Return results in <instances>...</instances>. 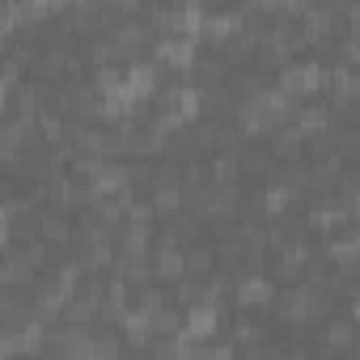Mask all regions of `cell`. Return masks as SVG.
Segmentation results:
<instances>
[{"mask_svg":"<svg viewBox=\"0 0 360 360\" xmlns=\"http://www.w3.org/2000/svg\"><path fill=\"white\" fill-rule=\"evenodd\" d=\"M259 339H263V326H259L255 318H238V322H233V343L246 347V343H259Z\"/></svg>","mask_w":360,"mask_h":360,"instance_id":"obj_22","label":"cell"},{"mask_svg":"<svg viewBox=\"0 0 360 360\" xmlns=\"http://www.w3.org/2000/svg\"><path fill=\"white\" fill-rule=\"evenodd\" d=\"M153 276L157 280H183L187 276V267H183V246H153Z\"/></svg>","mask_w":360,"mask_h":360,"instance_id":"obj_8","label":"cell"},{"mask_svg":"<svg viewBox=\"0 0 360 360\" xmlns=\"http://www.w3.org/2000/svg\"><path fill=\"white\" fill-rule=\"evenodd\" d=\"M259 30H263V26H259ZM259 30L242 22V30L225 43V68H229V64H242V60H250V56H259Z\"/></svg>","mask_w":360,"mask_h":360,"instance_id":"obj_11","label":"cell"},{"mask_svg":"<svg viewBox=\"0 0 360 360\" xmlns=\"http://www.w3.org/2000/svg\"><path fill=\"white\" fill-rule=\"evenodd\" d=\"M301 144H305V136L288 123V127H276V144H271V153H276V157H297Z\"/></svg>","mask_w":360,"mask_h":360,"instance_id":"obj_20","label":"cell"},{"mask_svg":"<svg viewBox=\"0 0 360 360\" xmlns=\"http://www.w3.org/2000/svg\"><path fill=\"white\" fill-rule=\"evenodd\" d=\"M238 178H242L238 153H217L208 161V187H238Z\"/></svg>","mask_w":360,"mask_h":360,"instance_id":"obj_15","label":"cell"},{"mask_svg":"<svg viewBox=\"0 0 360 360\" xmlns=\"http://www.w3.org/2000/svg\"><path fill=\"white\" fill-rule=\"evenodd\" d=\"M242 30V18H238V9H204V22H200V34H208V43L212 47H221L225 51V43L233 39Z\"/></svg>","mask_w":360,"mask_h":360,"instance_id":"obj_5","label":"cell"},{"mask_svg":"<svg viewBox=\"0 0 360 360\" xmlns=\"http://www.w3.org/2000/svg\"><path fill=\"white\" fill-rule=\"evenodd\" d=\"M280 94H288L292 102L297 98H309L318 89H326V68L318 60H301V64H284L280 68V81H276Z\"/></svg>","mask_w":360,"mask_h":360,"instance_id":"obj_1","label":"cell"},{"mask_svg":"<svg viewBox=\"0 0 360 360\" xmlns=\"http://www.w3.org/2000/svg\"><path fill=\"white\" fill-rule=\"evenodd\" d=\"M187 360H233V343H195Z\"/></svg>","mask_w":360,"mask_h":360,"instance_id":"obj_21","label":"cell"},{"mask_svg":"<svg viewBox=\"0 0 360 360\" xmlns=\"http://www.w3.org/2000/svg\"><path fill=\"white\" fill-rule=\"evenodd\" d=\"M292 204H297V195H292L288 187H280V183L263 187V195H259V212H263V217H284Z\"/></svg>","mask_w":360,"mask_h":360,"instance_id":"obj_18","label":"cell"},{"mask_svg":"<svg viewBox=\"0 0 360 360\" xmlns=\"http://www.w3.org/2000/svg\"><path fill=\"white\" fill-rule=\"evenodd\" d=\"M5 102H9V85L0 81V110H5Z\"/></svg>","mask_w":360,"mask_h":360,"instance_id":"obj_24","label":"cell"},{"mask_svg":"<svg viewBox=\"0 0 360 360\" xmlns=\"http://www.w3.org/2000/svg\"><path fill=\"white\" fill-rule=\"evenodd\" d=\"M85 60H89L94 68H123V51L115 47L110 34H94V39L85 43Z\"/></svg>","mask_w":360,"mask_h":360,"instance_id":"obj_12","label":"cell"},{"mask_svg":"<svg viewBox=\"0 0 360 360\" xmlns=\"http://www.w3.org/2000/svg\"><path fill=\"white\" fill-rule=\"evenodd\" d=\"M352 339H356L352 314L347 318H326V326H322V347L326 352H352Z\"/></svg>","mask_w":360,"mask_h":360,"instance_id":"obj_14","label":"cell"},{"mask_svg":"<svg viewBox=\"0 0 360 360\" xmlns=\"http://www.w3.org/2000/svg\"><path fill=\"white\" fill-rule=\"evenodd\" d=\"M217 326H221V309H212V305H195V309H183V335H191L195 343H200V339H208Z\"/></svg>","mask_w":360,"mask_h":360,"instance_id":"obj_9","label":"cell"},{"mask_svg":"<svg viewBox=\"0 0 360 360\" xmlns=\"http://www.w3.org/2000/svg\"><path fill=\"white\" fill-rule=\"evenodd\" d=\"M347 221H352V212L339 208L335 200H318V204L309 208V229H318V233H335V229L347 225Z\"/></svg>","mask_w":360,"mask_h":360,"instance_id":"obj_10","label":"cell"},{"mask_svg":"<svg viewBox=\"0 0 360 360\" xmlns=\"http://www.w3.org/2000/svg\"><path fill=\"white\" fill-rule=\"evenodd\" d=\"M106 34L115 39V47H119L123 56H131V51H140V47H148V43H153V30H148L140 18H131V22H119V26H110Z\"/></svg>","mask_w":360,"mask_h":360,"instance_id":"obj_6","label":"cell"},{"mask_svg":"<svg viewBox=\"0 0 360 360\" xmlns=\"http://www.w3.org/2000/svg\"><path fill=\"white\" fill-rule=\"evenodd\" d=\"M26 284H34V271H30V263L22 259V255H5L0 259V288H26Z\"/></svg>","mask_w":360,"mask_h":360,"instance_id":"obj_16","label":"cell"},{"mask_svg":"<svg viewBox=\"0 0 360 360\" xmlns=\"http://www.w3.org/2000/svg\"><path fill=\"white\" fill-rule=\"evenodd\" d=\"M148 335H153V339H174V335H183V309L161 305V309L148 318Z\"/></svg>","mask_w":360,"mask_h":360,"instance_id":"obj_17","label":"cell"},{"mask_svg":"<svg viewBox=\"0 0 360 360\" xmlns=\"http://www.w3.org/2000/svg\"><path fill=\"white\" fill-rule=\"evenodd\" d=\"M276 250H280V255H276V271H280L284 280H301V271L314 267V246H309L305 238H284Z\"/></svg>","mask_w":360,"mask_h":360,"instance_id":"obj_4","label":"cell"},{"mask_svg":"<svg viewBox=\"0 0 360 360\" xmlns=\"http://www.w3.org/2000/svg\"><path fill=\"white\" fill-rule=\"evenodd\" d=\"M271 305H276V318H280V322H305V318H314V314H322V309H326V305H322V301H314L301 284H292V288L276 292V297H271Z\"/></svg>","mask_w":360,"mask_h":360,"instance_id":"obj_3","label":"cell"},{"mask_svg":"<svg viewBox=\"0 0 360 360\" xmlns=\"http://www.w3.org/2000/svg\"><path fill=\"white\" fill-rule=\"evenodd\" d=\"M183 267H187V276H191V280H208V276L217 271V250H212V246H204V242L183 246Z\"/></svg>","mask_w":360,"mask_h":360,"instance_id":"obj_13","label":"cell"},{"mask_svg":"<svg viewBox=\"0 0 360 360\" xmlns=\"http://www.w3.org/2000/svg\"><path fill=\"white\" fill-rule=\"evenodd\" d=\"M242 360H276V352L267 347V339H259V343H246V352H242Z\"/></svg>","mask_w":360,"mask_h":360,"instance_id":"obj_23","label":"cell"},{"mask_svg":"<svg viewBox=\"0 0 360 360\" xmlns=\"http://www.w3.org/2000/svg\"><path fill=\"white\" fill-rule=\"evenodd\" d=\"M39 242H43V246H68V242H72V221H68V212H56V208L39 212Z\"/></svg>","mask_w":360,"mask_h":360,"instance_id":"obj_7","label":"cell"},{"mask_svg":"<svg viewBox=\"0 0 360 360\" xmlns=\"http://www.w3.org/2000/svg\"><path fill=\"white\" fill-rule=\"evenodd\" d=\"M60 318H64V322H68V326H89V322H94V318H98V305H94V301H85V297H77V292H72V297H68V301H64V314H60Z\"/></svg>","mask_w":360,"mask_h":360,"instance_id":"obj_19","label":"cell"},{"mask_svg":"<svg viewBox=\"0 0 360 360\" xmlns=\"http://www.w3.org/2000/svg\"><path fill=\"white\" fill-rule=\"evenodd\" d=\"M233 301H238V309H259V305H271V297H276V284L263 276V271H242L238 280H233Z\"/></svg>","mask_w":360,"mask_h":360,"instance_id":"obj_2","label":"cell"}]
</instances>
